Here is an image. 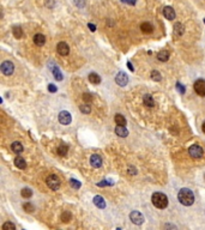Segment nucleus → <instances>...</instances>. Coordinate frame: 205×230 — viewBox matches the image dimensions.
Returning <instances> with one entry per match:
<instances>
[{
	"label": "nucleus",
	"mask_w": 205,
	"mask_h": 230,
	"mask_svg": "<svg viewBox=\"0 0 205 230\" xmlns=\"http://www.w3.org/2000/svg\"><path fill=\"white\" fill-rule=\"evenodd\" d=\"M179 201L185 206H191L194 202V194L188 188H181L178 194Z\"/></svg>",
	"instance_id": "f257e3e1"
},
{
	"label": "nucleus",
	"mask_w": 205,
	"mask_h": 230,
	"mask_svg": "<svg viewBox=\"0 0 205 230\" xmlns=\"http://www.w3.org/2000/svg\"><path fill=\"white\" fill-rule=\"evenodd\" d=\"M151 201H152L154 206H156L157 209H165L168 206V198H167V195L163 194V193H160V192H156V193L152 194Z\"/></svg>",
	"instance_id": "f03ea898"
},
{
	"label": "nucleus",
	"mask_w": 205,
	"mask_h": 230,
	"mask_svg": "<svg viewBox=\"0 0 205 230\" xmlns=\"http://www.w3.org/2000/svg\"><path fill=\"white\" fill-rule=\"evenodd\" d=\"M46 182H47V186L49 187L51 189H53V191H56L60 187V180H59V177L56 175H49L47 177Z\"/></svg>",
	"instance_id": "7ed1b4c3"
},
{
	"label": "nucleus",
	"mask_w": 205,
	"mask_h": 230,
	"mask_svg": "<svg viewBox=\"0 0 205 230\" xmlns=\"http://www.w3.org/2000/svg\"><path fill=\"white\" fill-rule=\"evenodd\" d=\"M0 70L5 76H11L14 71V65L11 61H4L0 66Z\"/></svg>",
	"instance_id": "20e7f679"
},
{
	"label": "nucleus",
	"mask_w": 205,
	"mask_h": 230,
	"mask_svg": "<svg viewBox=\"0 0 205 230\" xmlns=\"http://www.w3.org/2000/svg\"><path fill=\"white\" fill-rule=\"evenodd\" d=\"M188 154L193 158H200L203 156V149L198 144H194V145H192L191 147L188 149Z\"/></svg>",
	"instance_id": "39448f33"
},
{
	"label": "nucleus",
	"mask_w": 205,
	"mask_h": 230,
	"mask_svg": "<svg viewBox=\"0 0 205 230\" xmlns=\"http://www.w3.org/2000/svg\"><path fill=\"white\" fill-rule=\"evenodd\" d=\"M193 86H194V91H196L199 96L204 97L205 96V80L204 79H198V80H196Z\"/></svg>",
	"instance_id": "423d86ee"
},
{
	"label": "nucleus",
	"mask_w": 205,
	"mask_h": 230,
	"mask_svg": "<svg viewBox=\"0 0 205 230\" xmlns=\"http://www.w3.org/2000/svg\"><path fill=\"white\" fill-rule=\"evenodd\" d=\"M130 219H131L132 223H135L137 225H140L144 222V216L142 215L139 211H132L130 213Z\"/></svg>",
	"instance_id": "0eeeda50"
},
{
	"label": "nucleus",
	"mask_w": 205,
	"mask_h": 230,
	"mask_svg": "<svg viewBox=\"0 0 205 230\" xmlns=\"http://www.w3.org/2000/svg\"><path fill=\"white\" fill-rule=\"evenodd\" d=\"M71 121H72V117H71V114H70L68 112L63 110V112L59 113V122H60L61 125L67 126V125L71 124Z\"/></svg>",
	"instance_id": "6e6552de"
},
{
	"label": "nucleus",
	"mask_w": 205,
	"mask_h": 230,
	"mask_svg": "<svg viewBox=\"0 0 205 230\" xmlns=\"http://www.w3.org/2000/svg\"><path fill=\"white\" fill-rule=\"evenodd\" d=\"M56 50H58V53L60 55L66 57L68 53H70V47H68V44L66 42H59L58 46H56Z\"/></svg>",
	"instance_id": "1a4fd4ad"
},
{
	"label": "nucleus",
	"mask_w": 205,
	"mask_h": 230,
	"mask_svg": "<svg viewBox=\"0 0 205 230\" xmlns=\"http://www.w3.org/2000/svg\"><path fill=\"white\" fill-rule=\"evenodd\" d=\"M115 82H116V84L120 86H125L127 83H128V77H127V74L126 73H123V72H119L118 74H116V77H115Z\"/></svg>",
	"instance_id": "9d476101"
},
{
	"label": "nucleus",
	"mask_w": 205,
	"mask_h": 230,
	"mask_svg": "<svg viewBox=\"0 0 205 230\" xmlns=\"http://www.w3.org/2000/svg\"><path fill=\"white\" fill-rule=\"evenodd\" d=\"M163 16L167 18V19L173 20V19L175 18V11H174V9L170 7V6H165V7H163Z\"/></svg>",
	"instance_id": "9b49d317"
},
{
	"label": "nucleus",
	"mask_w": 205,
	"mask_h": 230,
	"mask_svg": "<svg viewBox=\"0 0 205 230\" xmlns=\"http://www.w3.org/2000/svg\"><path fill=\"white\" fill-rule=\"evenodd\" d=\"M90 164H91V167H94V168H100V167L102 165V158H101V156H98V155H93V156L90 157Z\"/></svg>",
	"instance_id": "f8f14e48"
},
{
	"label": "nucleus",
	"mask_w": 205,
	"mask_h": 230,
	"mask_svg": "<svg viewBox=\"0 0 205 230\" xmlns=\"http://www.w3.org/2000/svg\"><path fill=\"white\" fill-rule=\"evenodd\" d=\"M173 31L177 36H182L184 32H185V27L181 23H175L174 27H173Z\"/></svg>",
	"instance_id": "ddd939ff"
},
{
	"label": "nucleus",
	"mask_w": 205,
	"mask_h": 230,
	"mask_svg": "<svg viewBox=\"0 0 205 230\" xmlns=\"http://www.w3.org/2000/svg\"><path fill=\"white\" fill-rule=\"evenodd\" d=\"M34 43L39 47H42L44 43H46V37L42 35V34H36L34 36Z\"/></svg>",
	"instance_id": "4468645a"
},
{
	"label": "nucleus",
	"mask_w": 205,
	"mask_h": 230,
	"mask_svg": "<svg viewBox=\"0 0 205 230\" xmlns=\"http://www.w3.org/2000/svg\"><path fill=\"white\" fill-rule=\"evenodd\" d=\"M94 204H95L97 207H100V209H104L106 207V201H104V199L101 195H96L95 198H94Z\"/></svg>",
	"instance_id": "2eb2a0df"
},
{
	"label": "nucleus",
	"mask_w": 205,
	"mask_h": 230,
	"mask_svg": "<svg viewBox=\"0 0 205 230\" xmlns=\"http://www.w3.org/2000/svg\"><path fill=\"white\" fill-rule=\"evenodd\" d=\"M143 102H144V104H145L146 107H150V108H152V107L155 106V101H154V98H152V96H151V95H149V94L144 95V97H143Z\"/></svg>",
	"instance_id": "dca6fc26"
},
{
	"label": "nucleus",
	"mask_w": 205,
	"mask_h": 230,
	"mask_svg": "<svg viewBox=\"0 0 205 230\" xmlns=\"http://www.w3.org/2000/svg\"><path fill=\"white\" fill-rule=\"evenodd\" d=\"M14 165L19 169H25L27 168V163H25V159L22 157H16L14 159Z\"/></svg>",
	"instance_id": "f3484780"
},
{
	"label": "nucleus",
	"mask_w": 205,
	"mask_h": 230,
	"mask_svg": "<svg viewBox=\"0 0 205 230\" xmlns=\"http://www.w3.org/2000/svg\"><path fill=\"white\" fill-rule=\"evenodd\" d=\"M11 149H12V151L14 154H18V155L23 152V145L19 142H14V143L11 144Z\"/></svg>",
	"instance_id": "a211bd4d"
},
{
	"label": "nucleus",
	"mask_w": 205,
	"mask_h": 230,
	"mask_svg": "<svg viewBox=\"0 0 205 230\" xmlns=\"http://www.w3.org/2000/svg\"><path fill=\"white\" fill-rule=\"evenodd\" d=\"M115 133L119 135V137H127L128 135V131L125 128V126H118L115 128Z\"/></svg>",
	"instance_id": "6ab92c4d"
},
{
	"label": "nucleus",
	"mask_w": 205,
	"mask_h": 230,
	"mask_svg": "<svg viewBox=\"0 0 205 230\" xmlns=\"http://www.w3.org/2000/svg\"><path fill=\"white\" fill-rule=\"evenodd\" d=\"M89 80L93 84H100L101 83V77L97 73H90L89 74Z\"/></svg>",
	"instance_id": "aec40b11"
},
{
	"label": "nucleus",
	"mask_w": 205,
	"mask_h": 230,
	"mask_svg": "<svg viewBox=\"0 0 205 230\" xmlns=\"http://www.w3.org/2000/svg\"><path fill=\"white\" fill-rule=\"evenodd\" d=\"M140 29H142V31H143L144 34H150L154 28H152V25H151L150 23H148V22H144V23H142V25H140Z\"/></svg>",
	"instance_id": "412c9836"
},
{
	"label": "nucleus",
	"mask_w": 205,
	"mask_h": 230,
	"mask_svg": "<svg viewBox=\"0 0 205 230\" xmlns=\"http://www.w3.org/2000/svg\"><path fill=\"white\" fill-rule=\"evenodd\" d=\"M51 70H52V72H53L54 78L56 79V80H63V74H61V72H60V70H59V67H58V66H53V67H51Z\"/></svg>",
	"instance_id": "4be33fe9"
},
{
	"label": "nucleus",
	"mask_w": 205,
	"mask_h": 230,
	"mask_svg": "<svg viewBox=\"0 0 205 230\" xmlns=\"http://www.w3.org/2000/svg\"><path fill=\"white\" fill-rule=\"evenodd\" d=\"M114 120H115V122H116V125H118V126H125V125H126V119H125L121 114L115 115Z\"/></svg>",
	"instance_id": "5701e85b"
},
{
	"label": "nucleus",
	"mask_w": 205,
	"mask_h": 230,
	"mask_svg": "<svg viewBox=\"0 0 205 230\" xmlns=\"http://www.w3.org/2000/svg\"><path fill=\"white\" fill-rule=\"evenodd\" d=\"M157 58L160 61H167L169 59V52L168 50H161L158 54H157Z\"/></svg>",
	"instance_id": "b1692460"
},
{
	"label": "nucleus",
	"mask_w": 205,
	"mask_h": 230,
	"mask_svg": "<svg viewBox=\"0 0 205 230\" xmlns=\"http://www.w3.org/2000/svg\"><path fill=\"white\" fill-rule=\"evenodd\" d=\"M67 151H68V147L65 144H61V145L58 147V150H56V152H58L60 156H65V155L67 154Z\"/></svg>",
	"instance_id": "393cba45"
},
{
	"label": "nucleus",
	"mask_w": 205,
	"mask_h": 230,
	"mask_svg": "<svg viewBox=\"0 0 205 230\" xmlns=\"http://www.w3.org/2000/svg\"><path fill=\"white\" fill-rule=\"evenodd\" d=\"M13 36L16 39H21L23 36V31L21 27H14L13 28Z\"/></svg>",
	"instance_id": "a878e982"
},
{
	"label": "nucleus",
	"mask_w": 205,
	"mask_h": 230,
	"mask_svg": "<svg viewBox=\"0 0 205 230\" xmlns=\"http://www.w3.org/2000/svg\"><path fill=\"white\" fill-rule=\"evenodd\" d=\"M21 194H22L23 198H30L32 195V191L30 188H23L22 192H21Z\"/></svg>",
	"instance_id": "bb28decb"
},
{
	"label": "nucleus",
	"mask_w": 205,
	"mask_h": 230,
	"mask_svg": "<svg viewBox=\"0 0 205 230\" xmlns=\"http://www.w3.org/2000/svg\"><path fill=\"white\" fill-rule=\"evenodd\" d=\"M71 218H72V216H71L70 212H67V211L63 212V215H61V221H63L64 223H68V222L71 221Z\"/></svg>",
	"instance_id": "cd10ccee"
},
{
	"label": "nucleus",
	"mask_w": 205,
	"mask_h": 230,
	"mask_svg": "<svg viewBox=\"0 0 205 230\" xmlns=\"http://www.w3.org/2000/svg\"><path fill=\"white\" fill-rule=\"evenodd\" d=\"M16 229V225L11 222H6L2 224V230H14Z\"/></svg>",
	"instance_id": "c85d7f7f"
},
{
	"label": "nucleus",
	"mask_w": 205,
	"mask_h": 230,
	"mask_svg": "<svg viewBox=\"0 0 205 230\" xmlns=\"http://www.w3.org/2000/svg\"><path fill=\"white\" fill-rule=\"evenodd\" d=\"M151 78L154 80H156V82H160L161 80V73L158 71H156V70H154V71L151 72Z\"/></svg>",
	"instance_id": "c756f323"
},
{
	"label": "nucleus",
	"mask_w": 205,
	"mask_h": 230,
	"mask_svg": "<svg viewBox=\"0 0 205 230\" xmlns=\"http://www.w3.org/2000/svg\"><path fill=\"white\" fill-rule=\"evenodd\" d=\"M79 109H81V112L84 113V114H89V113L91 112V108H90V106H88V103H86V104H82V106L79 107Z\"/></svg>",
	"instance_id": "7c9ffc66"
},
{
	"label": "nucleus",
	"mask_w": 205,
	"mask_h": 230,
	"mask_svg": "<svg viewBox=\"0 0 205 230\" xmlns=\"http://www.w3.org/2000/svg\"><path fill=\"white\" fill-rule=\"evenodd\" d=\"M70 185H71V187H73L74 189L81 188V182H79L78 180H76V179H71V180H70Z\"/></svg>",
	"instance_id": "2f4dec72"
},
{
	"label": "nucleus",
	"mask_w": 205,
	"mask_h": 230,
	"mask_svg": "<svg viewBox=\"0 0 205 230\" xmlns=\"http://www.w3.org/2000/svg\"><path fill=\"white\" fill-rule=\"evenodd\" d=\"M23 209H24L27 212H34V211H35V207H34L31 204H29V202H25V204L23 205Z\"/></svg>",
	"instance_id": "473e14b6"
},
{
	"label": "nucleus",
	"mask_w": 205,
	"mask_h": 230,
	"mask_svg": "<svg viewBox=\"0 0 205 230\" xmlns=\"http://www.w3.org/2000/svg\"><path fill=\"white\" fill-rule=\"evenodd\" d=\"M83 101L86 102V103H89V102L93 101V96L90 94H83Z\"/></svg>",
	"instance_id": "72a5a7b5"
},
{
	"label": "nucleus",
	"mask_w": 205,
	"mask_h": 230,
	"mask_svg": "<svg viewBox=\"0 0 205 230\" xmlns=\"http://www.w3.org/2000/svg\"><path fill=\"white\" fill-rule=\"evenodd\" d=\"M74 5L77 7H84L85 6V1L84 0H74Z\"/></svg>",
	"instance_id": "f704fd0d"
},
{
	"label": "nucleus",
	"mask_w": 205,
	"mask_h": 230,
	"mask_svg": "<svg viewBox=\"0 0 205 230\" xmlns=\"http://www.w3.org/2000/svg\"><path fill=\"white\" fill-rule=\"evenodd\" d=\"M177 89H178V91L180 94H185V87H184V85H181L180 83H177Z\"/></svg>",
	"instance_id": "c9c22d12"
},
{
	"label": "nucleus",
	"mask_w": 205,
	"mask_h": 230,
	"mask_svg": "<svg viewBox=\"0 0 205 230\" xmlns=\"http://www.w3.org/2000/svg\"><path fill=\"white\" fill-rule=\"evenodd\" d=\"M56 90H58V89H56V86H55L54 84H49V85H48V91H49V92H56Z\"/></svg>",
	"instance_id": "e433bc0d"
},
{
	"label": "nucleus",
	"mask_w": 205,
	"mask_h": 230,
	"mask_svg": "<svg viewBox=\"0 0 205 230\" xmlns=\"http://www.w3.org/2000/svg\"><path fill=\"white\" fill-rule=\"evenodd\" d=\"M128 172H130L131 175H135V174H137L136 168H133V167H130V168H128Z\"/></svg>",
	"instance_id": "4c0bfd02"
},
{
	"label": "nucleus",
	"mask_w": 205,
	"mask_h": 230,
	"mask_svg": "<svg viewBox=\"0 0 205 230\" xmlns=\"http://www.w3.org/2000/svg\"><path fill=\"white\" fill-rule=\"evenodd\" d=\"M123 2L130 4V5H136V0H123Z\"/></svg>",
	"instance_id": "58836bf2"
},
{
	"label": "nucleus",
	"mask_w": 205,
	"mask_h": 230,
	"mask_svg": "<svg viewBox=\"0 0 205 230\" xmlns=\"http://www.w3.org/2000/svg\"><path fill=\"white\" fill-rule=\"evenodd\" d=\"M88 27L90 28V30H91V31H95V30H96V25L91 24V23H89V24H88Z\"/></svg>",
	"instance_id": "ea45409f"
},
{
	"label": "nucleus",
	"mask_w": 205,
	"mask_h": 230,
	"mask_svg": "<svg viewBox=\"0 0 205 230\" xmlns=\"http://www.w3.org/2000/svg\"><path fill=\"white\" fill-rule=\"evenodd\" d=\"M127 66H128V69H130V71H135V69H133V67H132V64H131V62H130V61H128V62H127Z\"/></svg>",
	"instance_id": "a19ab883"
},
{
	"label": "nucleus",
	"mask_w": 205,
	"mask_h": 230,
	"mask_svg": "<svg viewBox=\"0 0 205 230\" xmlns=\"http://www.w3.org/2000/svg\"><path fill=\"white\" fill-rule=\"evenodd\" d=\"M164 228H177L175 225H164Z\"/></svg>",
	"instance_id": "79ce46f5"
},
{
	"label": "nucleus",
	"mask_w": 205,
	"mask_h": 230,
	"mask_svg": "<svg viewBox=\"0 0 205 230\" xmlns=\"http://www.w3.org/2000/svg\"><path fill=\"white\" fill-rule=\"evenodd\" d=\"M202 129H203V132L205 133V122L203 124V126H202Z\"/></svg>",
	"instance_id": "37998d69"
},
{
	"label": "nucleus",
	"mask_w": 205,
	"mask_h": 230,
	"mask_svg": "<svg viewBox=\"0 0 205 230\" xmlns=\"http://www.w3.org/2000/svg\"><path fill=\"white\" fill-rule=\"evenodd\" d=\"M204 23H205V19H204Z\"/></svg>",
	"instance_id": "c03bdc74"
}]
</instances>
